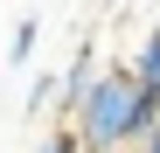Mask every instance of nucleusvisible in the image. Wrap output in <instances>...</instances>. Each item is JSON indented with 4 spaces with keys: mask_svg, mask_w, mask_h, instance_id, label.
<instances>
[{
    "mask_svg": "<svg viewBox=\"0 0 160 153\" xmlns=\"http://www.w3.org/2000/svg\"><path fill=\"white\" fill-rule=\"evenodd\" d=\"M77 139L84 153H125V146H146L153 125H160V91L139 84V70H98V84L77 97Z\"/></svg>",
    "mask_w": 160,
    "mask_h": 153,
    "instance_id": "1",
    "label": "nucleus"
},
{
    "mask_svg": "<svg viewBox=\"0 0 160 153\" xmlns=\"http://www.w3.org/2000/svg\"><path fill=\"white\" fill-rule=\"evenodd\" d=\"M91 84H98V70H91V56H77V63H70V70H63V118H70V111H77V97H84V91H91Z\"/></svg>",
    "mask_w": 160,
    "mask_h": 153,
    "instance_id": "2",
    "label": "nucleus"
},
{
    "mask_svg": "<svg viewBox=\"0 0 160 153\" xmlns=\"http://www.w3.org/2000/svg\"><path fill=\"white\" fill-rule=\"evenodd\" d=\"M132 70H139V84H153V91H160V21H153V35L139 42V56H132Z\"/></svg>",
    "mask_w": 160,
    "mask_h": 153,
    "instance_id": "3",
    "label": "nucleus"
},
{
    "mask_svg": "<svg viewBox=\"0 0 160 153\" xmlns=\"http://www.w3.org/2000/svg\"><path fill=\"white\" fill-rule=\"evenodd\" d=\"M42 153H84V139H77V125L63 118V125H56V132H49V139H42Z\"/></svg>",
    "mask_w": 160,
    "mask_h": 153,
    "instance_id": "4",
    "label": "nucleus"
},
{
    "mask_svg": "<svg viewBox=\"0 0 160 153\" xmlns=\"http://www.w3.org/2000/svg\"><path fill=\"white\" fill-rule=\"evenodd\" d=\"M28 49H35V21H21L14 28V63H28Z\"/></svg>",
    "mask_w": 160,
    "mask_h": 153,
    "instance_id": "5",
    "label": "nucleus"
},
{
    "mask_svg": "<svg viewBox=\"0 0 160 153\" xmlns=\"http://www.w3.org/2000/svg\"><path fill=\"white\" fill-rule=\"evenodd\" d=\"M139 153H160V125H153V139H146V146H139Z\"/></svg>",
    "mask_w": 160,
    "mask_h": 153,
    "instance_id": "6",
    "label": "nucleus"
}]
</instances>
